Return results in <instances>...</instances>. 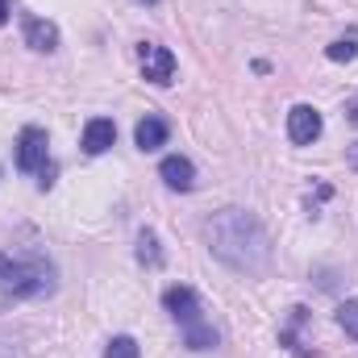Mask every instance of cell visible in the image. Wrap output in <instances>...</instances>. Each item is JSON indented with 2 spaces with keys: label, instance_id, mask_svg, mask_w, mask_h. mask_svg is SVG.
I'll list each match as a JSON object with an SVG mask.
<instances>
[{
  "label": "cell",
  "instance_id": "cell-1",
  "mask_svg": "<svg viewBox=\"0 0 358 358\" xmlns=\"http://www.w3.org/2000/svg\"><path fill=\"white\" fill-rule=\"evenodd\" d=\"M208 250L225 263V267L242 271V275H263L271 267V238L259 217H250L246 208H221L213 213V221L204 225Z\"/></svg>",
  "mask_w": 358,
  "mask_h": 358
},
{
  "label": "cell",
  "instance_id": "cell-2",
  "mask_svg": "<svg viewBox=\"0 0 358 358\" xmlns=\"http://www.w3.org/2000/svg\"><path fill=\"white\" fill-rule=\"evenodd\" d=\"M0 292L17 300H38L55 292V267L38 255H0Z\"/></svg>",
  "mask_w": 358,
  "mask_h": 358
},
{
  "label": "cell",
  "instance_id": "cell-3",
  "mask_svg": "<svg viewBox=\"0 0 358 358\" xmlns=\"http://www.w3.org/2000/svg\"><path fill=\"white\" fill-rule=\"evenodd\" d=\"M46 129H38V125H25L21 134H17V171H42L46 167Z\"/></svg>",
  "mask_w": 358,
  "mask_h": 358
},
{
  "label": "cell",
  "instance_id": "cell-4",
  "mask_svg": "<svg viewBox=\"0 0 358 358\" xmlns=\"http://www.w3.org/2000/svg\"><path fill=\"white\" fill-rule=\"evenodd\" d=\"M138 59H142V76L150 80V84H171V76H176V55L167 50V46H159V42H142L138 46Z\"/></svg>",
  "mask_w": 358,
  "mask_h": 358
},
{
  "label": "cell",
  "instance_id": "cell-5",
  "mask_svg": "<svg viewBox=\"0 0 358 358\" xmlns=\"http://www.w3.org/2000/svg\"><path fill=\"white\" fill-rule=\"evenodd\" d=\"M287 138H292L296 146L317 142V138H321V113H317L313 104H296V108L287 113Z\"/></svg>",
  "mask_w": 358,
  "mask_h": 358
},
{
  "label": "cell",
  "instance_id": "cell-6",
  "mask_svg": "<svg viewBox=\"0 0 358 358\" xmlns=\"http://www.w3.org/2000/svg\"><path fill=\"white\" fill-rule=\"evenodd\" d=\"M163 308L176 317L179 325H196V321H204V317H200V296H196L192 287H183V283L163 292Z\"/></svg>",
  "mask_w": 358,
  "mask_h": 358
},
{
  "label": "cell",
  "instance_id": "cell-7",
  "mask_svg": "<svg viewBox=\"0 0 358 358\" xmlns=\"http://www.w3.org/2000/svg\"><path fill=\"white\" fill-rule=\"evenodd\" d=\"M159 176L167 187H176V192H192L196 187V167H192V159H183V155H167L163 163H159Z\"/></svg>",
  "mask_w": 358,
  "mask_h": 358
},
{
  "label": "cell",
  "instance_id": "cell-8",
  "mask_svg": "<svg viewBox=\"0 0 358 358\" xmlns=\"http://www.w3.org/2000/svg\"><path fill=\"white\" fill-rule=\"evenodd\" d=\"M25 46L38 55H50V50H59V29L42 17H25Z\"/></svg>",
  "mask_w": 358,
  "mask_h": 358
},
{
  "label": "cell",
  "instance_id": "cell-9",
  "mask_svg": "<svg viewBox=\"0 0 358 358\" xmlns=\"http://www.w3.org/2000/svg\"><path fill=\"white\" fill-rule=\"evenodd\" d=\"M117 142V125L108 117H92L84 125V155H104Z\"/></svg>",
  "mask_w": 358,
  "mask_h": 358
},
{
  "label": "cell",
  "instance_id": "cell-10",
  "mask_svg": "<svg viewBox=\"0 0 358 358\" xmlns=\"http://www.w3.org/2000/svg\"><path fill=\"white\" fill-rule=\"evenodd\" d=\"M167 121L163 117H142L138 121V129H134V142H138V150H159V146H167Z\"/></svg>",
  "mask_w": 358,
  "mask_h": 358
},
{
  "label": "cell",
  "instance_id": "cell-11",
  "mask_svg": "<svg viewBox=\"0 0 358 358\" xmlns=\"http://www.w3.org/2000/svg\"><path fill=\"white\" fill-rule=\"evenodd\" d=\"M183 346H187V350H213V346H217V329H213L208 321L183 325Z\"/></svg>",
  "mask_w": 358,
  "mask_h": 358
},
{
  "label": "cell",
  "instance_id": "cell-12",
  "mask_svg": "<svg viewBox=\"0 0 358 358\" xmlns=\"http://www.w3.org/2000/svg\"><path fill=\"white\" fill-rule=\"evenodd\" d=\"M138 263L142 267H163V246H159L155 229H142L138 234Z\"/></svg>",
  "mask_w": 358,
  "mask_h": 358
},
{
  "label": "cell",
  "instance_id": "cell-13",
  "mask_svg": "<svg viewBox=\"0 0 358 358\" xmlns=\"http://www.w3.org/2000/svg\"><path fill=\"white\" fill-rule=\"evenodd\" d=\"M355 55H358L355 38H338V42H329V46H325V59H329V63H350Z\"/></svg>",
  "mask_w": 358,
  "mask_h": 358
},
{
  "label": "cell",
  "instance_id": "cell-14",
  "mask_svg": "<svg viewBox=\"0 0 358 358\" xmlns=\"http://www.w3.org/2000/svg\"><path fill=\"white\" fill-rule=\"evenodd\" d=\"M104 358H142V346H138L129 334H121V338H113V342H108Z\"/></svg>",
  "mask_w": 358,
  "mask_h": 358
},
{
  "label": "cell",
  "instance_id": "cell-15",
  "mask_svg": "<svg viewBox=\"0 0 358 358\" xmlns=\"http://www.w3.org/2000/svg\"><path fill=\"white\" fill-rule=\"evenodd\" d=\"M338 325L350 334L358 342V300H346V304H338Z\"/></svg>",
  "mask_w": 358,
  "mask_h": 358
},
{
  "label": "cell",
  "instance_id": "cell-16",
  "mask_svg": "<svg viewBox=\"0 0 358 358\" xmlns=\"http://www.w3.org/2000/svg\"><path fill=\"white\" fill-rule=\"evenodd\" d=\"M55 171H59L55 163H46V167L38 171V187H42V192H50V187H55Z\"/></svg>",
  "mask_w": 358,
  "mask_h": 358
},
{
  "label": "cell",
  "instance_id": "cell-17",
  "mask_svg": "<svg viewBox=\"0 0 358 358\" xmlns=\"http://www.w3.org/2000/svg\"><path fill=\"white\" fill-rule=\"evenodd\" d=\"M346 163H350V171H358V142L346 150Z\"/></svg>",
  "mask_w": 358,
  "mask_h": 358
},
{
  "label": "cell",
  "instance_id": "cell-18",
  "mask_svg": "<svg viewBox=\"0 0 358 358\" xmlns=\"http://www.w3.org/2000/svg\"><path fill=\"white\" fill-rule=\"evenodd\" d=\"M346 117H350V125H358V96L346 104Z\"/></svg>",
  "mask_w": 358,
  "mask_h": 358
},
{
  "label": "cell",
  "instance_id": "cell-19",
  "mask_svg": "<svg viewBox=\"0 0 358 358\" xmlns=\"http://www.w3.org/2000/svg\"><path fill=\"white\" fill-rule=\"evenodd\" d=\"M8 21V0H0V25Z\"/></svg>",
  "mask_w": 358,
  "mask_h": 358
},
{
  "label": "cell",
  "instance_id": "cell-20",
  "mask_svg": "<svg viewBox=\"0 0 358 358\" xmlns=\"http://www.w3.org/2000/svg\"><path fill=\"white\" fill-rule=\"evenodd\" d=\"M142 4H159V0H142Z\"/></svg>",
  "mask_w": 358,
  "mask_h": 358
}]
</instances>
